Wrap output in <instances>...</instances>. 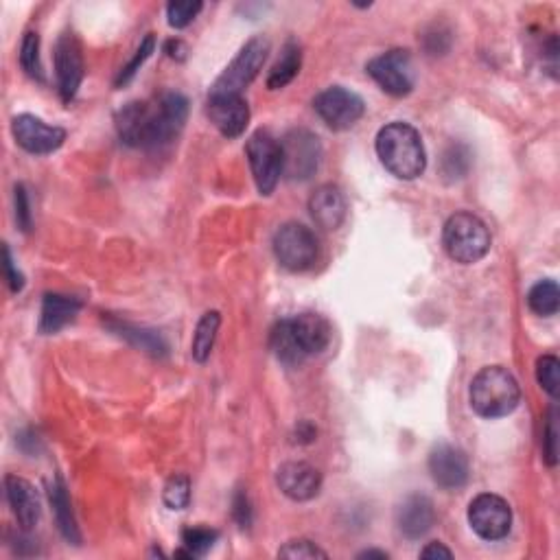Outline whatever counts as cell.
<instances>
[{
	"instance_id": "cell-1",
	"label": "cell",
	"mask_w": 560,
	"mask_h": 560,
	"mask_svg": "<svg viewBox=\"0 0 560 560\" xmlns=\"http://www.w3.org/2000/svg\"><path fill=\"white\" fill-rule=\"evenodd\" d=\"M189 101L180 92H165L154 101H132L116 114V132L125 145L160 149L184 130Z\"/></svg>"
},
{
	"instance_id": "cell-2",
	"label": "cell",
	"mask_w": 560,
	"mask_h": 560,
	"mask_svg": "<svg viewBox=\"0 0 560 560\" xmlns=\"http://www.w3.org/2000/svg\"><path fill=\"white\" fill-rule=\"evenodd\" d=\"M377 156L381 165L399 180H416L427 167L423 138L410 123H390L377 134Z\"/></svg>"
},
{
	"instance_id": "cell-3",
	"label": "cell",
	"mask_w": 560,
	"mask_h": 560,
	"mask_svg": "<svg viewBox=\"0 0 560 560\" xmlns=\"http://www.w3.org/2000/svg\"><path fill=\"white\" fill-rule=\"evenodd\" d=\"M471 407L482 418H504L521 403L519 381L501 366L482 368L471 381Z\"/></svg>"
},
{
	"instance_id": "cell-4",
	"label": "cell",
	"mask_w": 560,
	"mask_h": 560,
	"mask_svg": "<svg viewBox=\"0 0 560 560\" xmlns=\"http://www.w3.org/2000/svg\"><path fill=\"white\" fill-rule=\"evenodd\" d=\"M490 232L484 221L473 213H455L442 228V245L455 263L473 265L490 252Z\"/></svg>"
},
{
	"instance_id": "cell-5",
	"label": "cell",
	"mask_w": 560,
	"mask_h": 560,
	"mask_svg": "<svg viewBox=\"0 0 560 560\" xmlns=\"http://www.w3.org/2000/svg\"><path fill=\"white\" fill-rule=\"evenodd\" d=\"M270 53V42L263 35H256L250 42H245L243 49L230 66L217 77V81L210 88L208 97H226V95H241L252 81L259 77L261 68Z\"/></svg>"
},
{
	"instance_id": "cell-6",
	"label": "cell",
	"mask_w": 560,
	"mask_h": 560,
	"mask_svg": "<svg viewBox=\"0 0 560 560\" xmlns=\"http://www.w3.org/2000/svg\"><path fill=\"white\" fill-rule=\"evenodd\" d=\"M274 254L285 270L305 272L318 261V239H315L311 228L298 224V221H289V224L280 226L274 235Z\"/></svg>"
},
{
	"instance_id": "cell-7",
	"label": "cell",
	"mask_w": 560,
	"mask_h": 560,
	"mask_svg": "<svg viewBox=\"0 0 560 560\" xmlns=\"http://www.w3.org/2000/svg\"><path fill=\"white\" fill-rule=\"evenodd\" d=\"M245 156H248L256 189L261 195H272L283 175V151L278 140L267 130L254 132L245 145Z\"/></svg>"
},
{
	"instance_id": "cell-8",
	"label": "cell",
	"mask_w": 560,
	"mask_h": 560,
	"mask_svg": "<svg viewBox=\"0 0 560 560\" xmlns=\"http://www.w3.org/2000/svg\"><path fill=\"white\" fill-rule=\"evenodd\" d=\"M280 151H283V175H287L289 180H309L320 169L322 143L305 127L287 132L280 140Z\"/></svg>"
},
{
	"instance_id": "cell-9",
	"label": "cell",
	"mask_w": 560,
	"mask_h": 560,
	"mask_svg": "<svg viewBox=\"0 0 560 560\" xmlns=\"http://www.w3.org/2000/svg\"><path fill=\"white\" fill-rule=\"evenodd\" d=\"M313 110L335 132L355 127L366 112V103L353 90L344 86H331L313 99Z\"/></svg>"
},
{
	"instance_id": "cell-10",
	"label": "cell",
	"mask_w": 560,
	"mask_h": 560,
	"mask_svg": "<svg viewBox=\"0 0 560 560\" xmlns=\"http://www.w3.org/2000/svg\"><path fill=\"white\" fill-rule=\"evenodd\" d=\"M366 70L379 88L392 97H407L414 90V64L410 51L392 49L370 60Z\"/></svg>"
},
{
	"instance_id": "cell-11",
	"label": "cell",
	"mask_w": 560,
	"mask_h": 560,
	"mask_svg": "<svg viewBox=\"0 0 560 560\" xmlns=\"http://www.w3.org/2000/svg\"><path fill=\"white\" fill-rule=\"evenodd\" d=\"M469 523L473 532L484 541L506 539L512 528V510L499 495H477L469 504Z\"/></svg>"
},
{
	"instance_id": "cell-12",
	"label": "cell",
	"mask_w": 560,
	"mask_h": 560,
	"mask_svg": "<svg viewBox=\"0 0 560 560\" xmlns=\"http://www.w3.org/2000/svg\"><path fill=\"white\" fill-rule=\"evenodd\" d=\"M11 132H14L16 143L35 156H46L60 149L66 140V130L57 125L44 123L33 114H20L11 121Z\"/></svg>"
},
{
	"instance_id": "cell-13",
	"label": "cell",
	"mask_w": 560,
	"mask_h": 560,
	"mask_svg": "<svg viewBox=\"0 0 560 560\" xmlns=\"http://www.w3.org/2000/svg\"><path fill=\"white\" fill-rule=\"evenodd\" d=\"M55 75H57V92L64 103L75 99L77 90L84 81V55L73 33H62L55 44Z\"/></svg>"
},
{
	"instance_id": "cell-14",
	"label": "cell",
	"mask_w": 560,
	"mask_h": 560,
	"mask_svg": "<svg viewBox=\"0 0 560 560\" xmlns=\"http://www.w3.org/2000/svg\"><path fill=\"white\" fill-rule=\"evenodd\" d=\"M429 473L445 490H458L469 482V458L449 442H440L429 453Z\"/></svg>"
},
{
	"instance_id": "cell-15",
	"label": "cell",
	"mask_w": 560,
	"mask_h": 560,
	"mask_svg": "<svg viewBox=\"0 0 560 560\" xmlns=\"http://www.w3.org/2000/svg\"><path fill=\"white\" fill-rule=\"evenodd\" d=\"M276 484L294 501H309L320 493L322 473L309 462H285L276 471Z\"/></svg>"
},
{
	"instance_id": "cell-16",
	"label": "cell",
	"mask_w": 560,
	"mask_h": 560,
	"mask_svg": "<svg viewBox=\"0 0 560 560\" xmlns=\"http://www.w3.org/2000/svg\"><path fill=\"white\" fill-rule=\"evenodd\" d=\"M208 116L226 138H237L250 123V108L241 95L208 97Z\"/></svg>"
},
{
	"instance_id": "cell-17",
	"label": "cell",
	"mask_w": 560,
	"mask_h": 560,
	"mask_svg": "<svg viewBox=\"0 0 560 560\" xmlns=\"http://www.w3.org/2000/svg\"><path fill=\"white\" fill-rule=\"evenodd\" d=\"M5 490H7V501L11 506V512H14L20 528L22 530L35 528L42 517L38 490H35L33 484L27 482L25 477H18V475L5 477Z\"/></svg>"
},
{
	"instance_id": "cell-18",
	"label": "cell",
	"mask_w": 560,
	"mask_h": 560,
	"mask_svg": "<svg viewBox=\"0 0 560 560\" xmlns=\"http://www.w3.org/2000/svg\"><path fill=\"white\" fill-rule=\"evenodd\" d=\"M436 523V508L431 499L425 495H410L403 499V504L396 508V525L405 539H420Z\"/></svg>"
},
{
	"instance_id": "cell-19",
	"label": "cell",
	"mask_w": 560,
	"mask_h": 560,
	"mask_svg": "<svg viewBox=\"0 0 560 560\" xmlns=\"http://www.w3.org/2000/svg\"><path fill=\"white\" fill-rule=\"evenodd\" d=\"M309 210L315 224L324 230H337L348 215V202L340 186L322 184L318 191L311 195Z\"/></svg>"
},
{
	"instance_id": "cell-20",
	"label": "cell",
	"mask_w": 560,
	"mask_h": 560,
	"mask_svg": "<svg viewBox=\"0 0 560 560\" xmlns=\"http://www.w3.org/2000/svg\"><path fill=\"white\" fill-rule=\"evenodd\" d=\"M291 335L305 357L318 355L331 344V324L318 313H300L296 318H287Z\"/></svg>"
},
{
	"instance_id": "cell-21",
	"label": "cell",
	"mask_w": 560,
	"mask_h": 560,
	"mask_svg": "<svg viewBox=\"0 0 560 560\" xmlns=\"http://www.w3.org/2000/svg\"><path fill=\"white\" fill-rule=\"evenodd\" d=\"M79 311H81V300L62 294H46L40 311V333L53 335L57 331H62L64 326H68L77 318Z\"/></svg>"
},
{
	"instance_id": "cell-22",
	"label": "cell",
	"mask_w": 560,
	"mask_h": 560,
	"mask_svg": "<svg viewBox=\"0 0 560 560\" xmlns=\"http://www.w3.org/2000/svg\"><path fill=\"white\" fill-rule=\"evenodd\" d=\"M49 499H51V506H53L57 528H60L62 536L68 543L79 545L81 534H79V525H77L75 512H73V501H70L68 488H66V484H64L60 475H55L53 480L49 482Z\"/></svg>"
},
{
	"instance_id": "cell-23",
	"label": "cell",
	"mask_w": 560,
	"mask_h": 560,
	"mask_svg": "<svg viewBox=\"0 0 560 560\" xmlns=\"http://www.w3.org/2000/svg\"><path fill=\"white\" fill-rule=\"evenodd\" d=\"M110 329L116 335L125 337V340L134 344L136 348L145 350V353H149V355H154V357H165L167 355V344H165V340H162V335L156 333V331L145 329V326L127 324V322H121V320H112Z\"/></svg>"
},
{
	"instance_id": "cell-24",
	"label": "cell",
	"mask_w": 560,
	"mask_h": 560,
	"mask_svg": "<svg viewBox=\"0 0 560 560\" xmlns=\"http://www.w3.org/2000/svg\"><path fill=\"white\" fill-rule=\"evenodd\" d=\"M300 66H302L300 44L294 42V40H289L285 44L283 53H280V60L270 70V77H267V88H270V90H280V88L289 86L291 81L298 77Z\"/></svg>"
},
{
	"instance_id": "cell-25",
	"label": "cell",
	"mask_w": 560,
	"mask_h": 560,
	"mask_svg": "<svg viewBox=\"0 0 560 560\" xmlns=\"http://www.w3.org/2000/svg\"><path fill=\"white\" fill-rule=\"evenodd\" d=\"M219 326H221V315L217 311L204 313L202 320L197 322V329L193 335V346H191V355L197 364H204V361H208L210 353H213Z\"/></svg>"
},
{
	"instance_id": "cell-26",
	"label": "cell",
	"mask_w": 560,
	"mask_h": 560,
	"mask_svg": "<svg viewBox=\"0 0 560 560\" xmlns=\"http://www.w3.org/2000/svg\"><path fill=\"white\" fill-rule=\"evenodd\" d=\"M270 346L274 350V355L278 361H283L285 366H300L302 361H305L307 357L300 353V348L294 340V335H291V329H289V320H280L276 322V326L272 329V335H270Z\"/></svg>"
},
{
	"instance_id": "cell-27",
	"label": "cell",
	"mask_w": 560,
	"mask_h": 560,
	"mask_svg": "<svg viewBox=\"0 0 560 560\" xmlns=\"http://www.w3.org/2000/svg\"><path fill=\"white\" fill-rule=\"evenodd\" d=\"M528 307L543 318H552L560 309V289L556 280H541L528 294Z\"/></svg>"
},
{
	"instance_id": "cell-28",
	"label": "cell",
	"mask_w": 560,
	"mask_h": 560,
	"mask_svg": "<svg viewBox=\"0 0 560 560\" xmlns=\"http://www.w3.org/2000/svg\"><path fill=\"white\" fill-rule=\"evenodd\" d=\"M20 66L31 79L44 81V68H42V60H40V35L35 31H27L25 38H22Z\"/></svg>"
},
{
	"instance_id": "cell-29",
	"label": "cell",
	"mask_w": 560,
	"mask_h": 560,
	"mask_svg": "<svg viewBox=\"0 0 560 560\" xmlns=\"http://www.w3.org/2000/svg\"><path fill=\"white\" fill-rule=\"evenodd\" d=\"M217 539H219V532L204 528V525H193V528H186L182 532V543L193 556L208 554L210 550H213Z\"/></svg>"
},
{
	"instance_id": "cell-30",
	"label": "cell",
	"mask_w": 560,
	"mask_h": 560,
	"mask_svg": "<svg viewBox=\"0 0 560 560\" xmlns=\"http://www.w3.org/2000/svg\"><path fill=\"white\" fill-rule=\"evenodd\" d=\"M536 379L541 388L556 401L560 396V361L554 355H543L536 361Z\"/></svg>"
},
{
	"instance_id": "cell-31",
	"label": "cell",
	"mask_w": 560,
	"mask_h": 560,
	"mask_svg": "<svg viewBox=\"0 0 560 560\" xmlns=\"http://www.w3.org/2000/svg\"><path fill=\"white\" fill-rule=\"evenodd\" d=\"M162 501L169 510H184L191 501V480L186 475H173L162 490Z\"/></svg>"
},
{
	"instance_id": "cell-32",
	"label": "cell",
	"mask_w": 560,
	"mask_h": 560,
	"mask_svg": "<svg viewBox=\"0 0 560 560\" xmlns=\"http://www.w3.org/2000/svg\"><path fill=\"white\" fill-rule=\"evenodd\" d=\"M154 49H156V38L149 33V35H145V40L140 42L138 51L134 53L132 60L127 62V66L121 68V73H119V77H116L114 86H116V88H123V86L130 84V81L136 77V73L140 70V66H143V64L149 60V57H151V53H154Z\"/></svg>"
},
{
	"instance_id": "cell-33",
	"label": "cell",
	"mask_w": 560,
	"mask_h": 560,
	"mask_svg": "<svg viewBox=\"0 0 560 560\" xmlns=\"http://www.w3.org/2000/svg\"><path fill=\"white\" fill-rule=\"evenodd\" d=\"M202 3H193V0H178V3L167 5V18L169 25L173 29H184L189 27L191 22L197 18V14L202 11Z\"/></svg>"
},
{
	"instance_id": "cell-34",
	"label": "cell",
	"mask_w": 560,
	"mask_h": 560,
	"mask_svg": "<svg viewBox=\"0 0 560 560\" xmlns=\"http://www.w3.org/2000/svg\"><path fill=\"white\" fill-rule=\"evenodd\" d=\"M543 458L550 466L558 464V410L552 407L547 412L543 427Z\"/></svg>"
},
{
	"instance_id": "cell-35",
	"label": "cell",
	"mask_w": 560,
	"mask_h": 560,
	"mask_svg": "<svg viewBox=\"0 0 560 560\" xmlns=\"http://www.w3.org/2000/svg\"><path fill=\"white\" fill-rule=\"evenodd\" d=\"M278 556L280 558H329V554L307 539L289 541L285 547H280Z\"/></svg>"
},
{
	"instance_id": "cell-36",
	"label": "cell",
	"mask_w": 560,
	"mask_h": 560,
	"mask_svg": "<svg viewBox=\"0 0 560 560\" xmlns=\"http://www.w3.org/2000/svg\"><path fill=\"white\" fill-rule=\"evenodd\" d=\"M14 202H16V221L22 232H29L33 226V215H31V202L25 184H16L14 191Z\"/></svg>"
},
{
	"instance_id": "cell-37",
	"label": "cell",
	"mask_w": 560,
	"mask_h": 560,
	"mask_svg": "<svg viewBox=\"0 0 560 560\" xmlns=\"http://www.w3.org/2000/svg\"><path fill=\"white\" fill-rule=\"evenodd\" d=\"M232 517L241 525V528H250L252 525V504L245 490H239L232 499Z\"/></svg>"
},
{
	"instance_id": "cell-38",
	"label": "cell",
	"mask_w": 560,
	"mask_h": 560,
	"mask_svg": "<svg viewBox=\"0 0 560 560\" xmlns=\"http://www.w3.org/2000/svg\"><path fill=\"white\" fill-rule=\"evenodd\" d=\"M3 256H5V272H7V283L11 287V291L14 294H18V291H22V287H25V276L20 274V270H16V265H14V259H11V252L9 248L5 245L3 248Z\"/></svg>"
},
{
	"instance_id": "cell-39",
	"label": "cell",
	"mask_w": 560,
	"mask_h": 560,
	"mask_svg": "<svg viewBox=\"0 0 560 560\" xmlns=\"http://www.w3.org/2000/svg\"><path fill=\"white\" fill-rule=\"evenodd\" d=\"M469 165V154H466L464 147H451V151H447L445 156V167H447V175H453V178H462V173L458 169V165Z\"/></svg>"
},
{
	"instance_id": "cell-40",
	"label": "cell",
	"mask_w": 560,
	"mask_h": 560,
	"mask_svg": "<svg viewBox=\"0 0 560 560\" xmlns=\"http://www.w3.org/2000/svg\"><path fill=\"white\" fill-rule=\"evenodd\" d=\"M420 558H453V552L442 543H429L425 550L420 552Z\"/></svg>"
},
{
	"instance_id": "cell-41",
	"label": "cell",
	"mask_w": 560,
	"mask_h": 560,
	"mask_svg": "<svg viewBox=\"0 0 560 560\" xmlns=\"http://www.w3.org/2000/svg\"><path fill=\"white\" fill-rule=\"evenodd\" d=\"M315 427L311 423H307V420H302V423L296 427V436H298V442H313L315 440Z\"/></svg>"
},
{
	"instance_id": "cell-42",
	"label": "cell",
	"mask_w": 560,
	"mask_h": 560,
	"mask_svg": "<svg viewBox=\"0 0 560 560\" xmlns=\"http://www.w3.org/2000/svg\"><path fill=\"white\" fill-rule=\"evenodd\" d=\"M165 51L169 57H173V60H184V55H186V46L180 42V40H169L165 44Z\"/></svg>"
},
{
	"instance_id": "cell-43",
	"label": "cell",
	"mask_w": 560,
	"mask_h": 560,
	"mask_svg": "<svg viewBox=\"0 0 560 560\" xmlns=\"http://www.w3.org/2000/svg\"><path fill=\"white\" fill-rule=\"evenodd\" d=\"M359 558H388V554L379 552V550H366V552L359 554Z\"/></svg>"
}]
</instances>
